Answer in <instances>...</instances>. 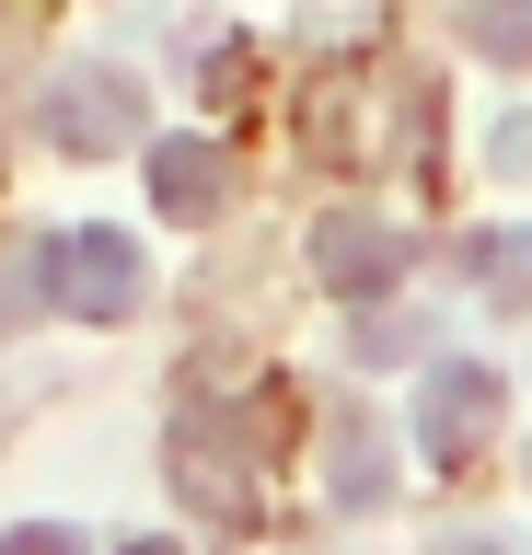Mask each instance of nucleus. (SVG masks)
Wrapping results in <instances>:
<instances>
[{"label":"nucleus","instance_id":"obj_5","mask_svg":"<svg viewBox=\"0 0 532 555\" xmlns=\"http://www.w3.org/2000/svg\"><path fill=\"white\" fill-rule=\"evenodd\" d=\"M151 197H163V220H220V197H232L220 139H151Z\"/></svg>","mask_w":532,"mask_h":555},{"label":"nucleus","instance_id":"obj_7","mask_svg":"<svg viewBox=\"0 0 532 555\" xmlns=\"http://www.w3.org/2000/svg\"><path fill=\"white\" fill-rule=\"evenodd\" d=\"M463 35H475L497 69H532V0H463Z\"/></svg>","mask_w":532,"mask_h":555},{"label":"nucleus","instance_id":"obj_8","mask_svg":"<svg viewBox=\"0 0 532 555\" xmlns=\"http://www.w3.org/2000/svg\"><path fill=\"white\" fill-rule=\"evenodd\" d=\"M0 555H81V532H59V520H24V532H12Z\"/></svg>","mask_w":532,"mask_h":555},{"label":"nucleus","instance_id":"obj_9","mask_svg":"<svg viewBox=\"0 0 532 555\" xmlns=\"http://www.w3.org/2000/svg\"><path fill=\"white\" fill-rule=\"evenodd\" d=\"M440 555H497V544H440Z\"/></svg>","mask_w":532,"mask_h":555},{"label":"nucleus","instance_id":"obj_4","mask_svg":"<svg viewBox=\"0 0 532 555\" xmlns=\"http://www.w3.org/2000/svg\"><path fill=\"white\" fill-rule=\"evenodd\" d=\"M313 278L336 289V301H382L393 278H405V243H393L371 208H324L313 220Z\"/></svg>","mask_w":532,"mask_h":555},{"label":"nucleus","instance_id":"obj_3","mask_svg":"<svg viewBox=\"0 0 532 555\" xmlns=\"http://www.w3.org/2000/svg\"><path fill=\"white\" fill-rule=\"evenodd\" d=\"M497 393H509L497 371H475V359H440V371L417 382V416H405V428H417V463L463 475V463H475V440L497 428Z\"/></svg>","mask_w":532,"mask_h":555},{"label":"nucleus","instance_id":"obj_2","mask_svg":"<svg viewBox=\"0 0 532 555\" xmlns=\"http://www.w3.org/2000/svg\"><path fill=\"white\" fill-rule=\"evenodd\" d=\"M140 81H128V69H70V81H47L36 93V128H47V151H81V163H93V151H128V139H140Z\"/></svg>","mask_w":532,"mask_h":555},{"label":"nucleus","instance_id":"obj_1","mask_svg":"<svg viewBox=\"0 0 532 555\" xmlns=\"http://www.w3.org/2000/svg\"><path fill=\"white\" fill-rule=\"evenodd\" d=\"M36 255H47V301L81 312V324H128V312L151 301V267H140L128 232H59V243H36Z\"/></svg>","mask_w":532,"mask_h":555},{"label":"nucleus","instance_id":"obj_6","mask_svg":"<svg viewBox=\"0 0 532 555\" xmlns=\"http://www.w3.org/2000/svg\"><path fill=\"white\" fill-rule=\"evenodd\" d=\"M463 278H475L497 312H532V232H475L463 243Z\"/></svg>","mask_w":532,"mask_h":555}]
</instances>
